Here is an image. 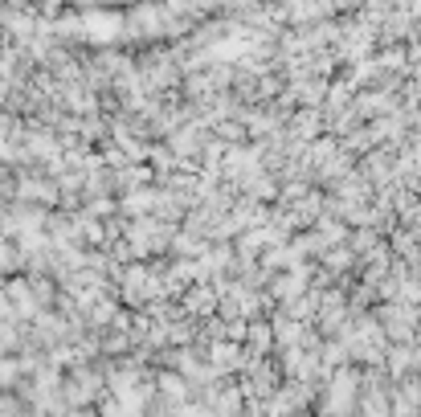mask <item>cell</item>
I'll return each instance as SVG.
<instances>
[{
  "label": "cell",
  "instance_id": "1",
  "mask_svg": "<svg viewBox=\"0 0 421 417\" xmlns=\"http://www.w3.org/2000/svg\"><path fill=\"white\" fill-rule=\"evenodd\" d=\"M323 262H328V270H332V274H339V270H352L356 253H352V250H323Z\"/></svg>",
  "mask_w": 421,
  "mask_h": 417
}]
</instances>
